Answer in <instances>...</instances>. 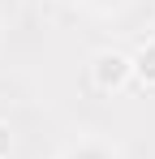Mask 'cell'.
<instances>
[{"mask_svg": "<svg viewBox=\"0 0 155 159\" xmlns=\"http://www.w3.org/2000/svg\"><path fill=\"white\" fill-rule=\"evenodd\" d=\"M129 78H134V60L129 56H121V52H99L95 56V82L103 90H121Z\"/></svg>", "mask_w": 155, "mask_h": 159, "instance_id": "1", "label": "cell"}, {"mask_svg": "<svg viewBox=\"0 0 155 159\" xmlns=\"http://www.w3.org/2000/svg\"><path fill=\"white\" fill-rule=\"evenodd\" d=\"M129 60H134V73L147 82V86H155V39H147V43L129 56Z\"/></svg>", "mask_w": 155, "mask_h": 159, "instance_id": "2", "label": "cell"}, {"mask_svg": "<svg viewBox=\"0 0 155 159\" xmlns=\"http://www.w3.org/2000/svg\"><path fill=\"white\" fill-rule=\"evenodd\" d=\"M60 159H116V151L108 146V142H95V138H86V142H78V146H69Z\"/></svg>", "mask_w": 155, "mask_h": 159, "instance_id": "3", "label": "cell"}, {"mask_svg": "<svg viewBox=\"0 0 155 159\" xmlns=\"http://www.w3.org/2000/svg\"><path fill=\"white\" fill-rule=\"evenodd\" d=\"M9 155V129H4V125H0V159Z\"/></svg>", "mask_w": 155, "mask_h": 159, "instance_id": "4", "label": "cell"}, {"mask_svg": "<svg viewBox=\"0 0 155 159\" xmlns=\"http://www.w3.org/2000/svg\"><path fill=\"white\" fill-rule=\"evenodd\" d=\"M91 4H95V9H108V4H116V0H91Z\"/></svg>", "mask_w": 155, "mask_h": 159, "instance_id": "5", "label": "cell"}]
</instances>
